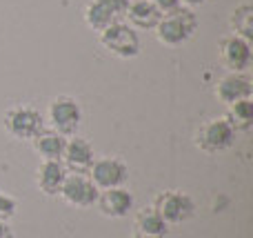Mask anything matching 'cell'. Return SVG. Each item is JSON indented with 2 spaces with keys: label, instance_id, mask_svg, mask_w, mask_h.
I'll use <instances>...</instances> for the list:
<instances>
[{
  "label": "cell",
  "instance_id": "14",
  "mask_svg": "<svg viewBox=\"0 0 253 238\" xmlns=\"http://www.w3.org/2000/svg\"><path fill=\"white\" fill-rule=\"evenodd\" d=\"M36 174H38V176H36L38 190L42 191L44 196H58L69 172H67V167L62 165V160H42Z\"/></svg>",
  "mask_w": 253,
  "mask_h": 238
},
{
  "label": "cell",
  "instance_id": "13",
  "mask_svg": "<svg viewBox=\"0 0 253 238\" xmlns=\"http://www.w3.org/2000/svg\"><path fill=\"white\" fill-rule=\"evenodd\" d=\"M98 209L107 218H125L133 209V194L125 187H114V190H102L96 200Z\"/></svg>",
  "mask_w": 253,
  "mask_h": 238
},
{
  "label": "cell",
  "instance_id": "23",
  "mask_svg": "<svg viewBox=\"0 0 253 238\" xmlns=\"http://www.w3.org/2000/svg\"><path fill=\"white\" fill-rule=\"evenodd\" d=\"M180 2H184V7L193 9V7H200V4H205L207 0H180Z\"/></svg>",
  "mask_w": 253,
  "mask_h": 238
},
{
  "label": "cell",
  "instance_id": "6",
  "mask_svg": "<svg viewBox=\"0 0 253 238\" xmlns=\"http://www.w3.org/2000/svg\"><path fill=\"white\" fill-rule=\"evenodd\" d=\"M153 209L160 214V218L167 225H180V223H187L196 214V203L184 191L167 190L153 198Z\"/></svg>",
  "mask_w": 253,
  "mask_h": 238
},
{
  "label": "cell",
  "instance_id": "17",
  "mask_svg": "<svg viewBox=\"0 0 253 238\" xmlns=\"http://www.w3.org/2000/svg\"><path fill=\"white\" fill-rule=\"evenodd\" d=\"M133 227H135V234H140V236H153V238H162L167 232H169V225L162 221L160 214H158L153 207L140 209V212L135 214Z\"/></svg>",
  "mask_w": 253,
  "mask_h": 238
},
{
  "label": "cell",
  "instance_id": "19",
  "mask_svg": "<svg viewBox=\"0 0 253 238\" xmlns=\"http://www.w3.org/2000/svg\"><path fill=\"white\" fill-rule=\"evenodd\" d=\"M224 118L236 129V134L249 132L253 127V100L251 98H245V100H238V102H233V105H229Z\"/></svg>",
  "mask_w": 253,
  "mask_h": 238
},
{
  "label": "cell",
  "instance_id": "15",
  "mask_svg": "<svg viewBox=\"0 0 253 238\" xmlns=\"http://www.w3.org/2000/svg\"><path fill=\"white\" fill-rule=\"evenodd\" d=\"M126 25L133 29H156L158 20L162 18V11L149 0H133L126 9Z\"/></svg>",
  "mask_w": 253,
  "mask_h": 238
},
{
  "label": "cell",
  "instance_id": "7",
  "mask_svg": "<svg viewBox=\"0 0 253 238\" xmlns=\"http://www.w3.org/2000/svg\"><path fill=\"white\" fill-rule=\"evenodd\" d=\"M87 176L98 187V191L125 187V183L129 181V165L123 158H116V156H102V158L93 160Z\"/></svg>",
  "mask_w": 253,
  "mask_h": 238
},
{
  "label": "cell",
  "instance_id": "21",
  "mask_svg": "<svg viewBox=\"0 0 253 238\" xmlns=\"http://www.w3.org/2000/svg\"><path fill=\"white\" fill-rule=\"evenodd\" d=\"M149 2H153V4H156V7L160 9L162 13H167V11H173V9H178L180 4H182V2H180V0H149Z\"/></svg>",
  "mask_w": 253,
  "mask_h": 238
},
{
  "label": "cell",
  "instance_id": "11",
  "mask_svg": "<svg viewBox=\"0 0 253 238\" xmlns=\"http://www.w3.org/2000/svg\"><path fill=\"white\" fill-rule=\"evenodd\" d=\"M253 96V80L247 71H229L215 85V98L224 105H233L238 100Z\"/></svg>",
  "mask_w": 253,
  "mask_h": 238
},
{
  "label": "cell",
  "instance_id": "9",
  "mask_svg": "<svg viewBox=\"0 0 253 238\" xmlns=\"http://www.w3.org/2000/svg\"><path fill=\"white\" fill-rule=\"evenodd\" d=\"M98 187L91 183L87 174H67L65 183L60 187V198L65 200L69 207H91L98 200Z\"/></svg>",
  "mask_w": 253,
  "mask_h": 238
},
{
  "label": "cell",
  "instance_id": "12",
  "mask_svg": "<svg viewBox=\"0 0 253 238\" xmlns=\"http://www.w3.org/2000/svg\"><path fill=\"white\" fill-rule=\"evenodd\" d=\"M96 160V151L93 145L84 138L78 136H69L67 138V147L65 154H62V165L67 167L69 174H87L89 167Z\"/></svg>",
  "mask_w": 253,
  "mask_h": 238
},
{
  "label": "cell",
  "instance_id": "1",
  "mask_svg": "<svg viewBox=\"0 0 253 238\" xmlns=\"http://www.w3.org/2000/svg\"><path fill=\"white\" fill-rule=\"evenodd\" d=\"M198 29V16L193 13V9L182 7L180 4L173 11L162 13V18L156 25V38L167 47H180L184 45Z\"/></svg>",
  "mask_w": 253,
  "mask_h": 238
},
{
  "label": "cell",
  "instance_id": "10",
  "mask_svg": "<svg viewBox=\"0 0 253 238\" xmlns=\"http://www.w3.org/2000/svg\"><path fill=\"white\" fill-rule=\"evenodd\" d=\"M220 60L229 71H249L253 60L251 43L233 34L224 36L220 40Z\"/></svg>",
  "mask_w": 253,
  "mask_h": 238
},
{
  "label": "cell",
  "instance_id": "3",
  "mask_svg": "<svg viewBox=\"0 0 253 238\" xmlns=\"http://www.w3.org/2000/svg\"><path fill=\"white\" fill-rule=\"evenodd\" d=\"M2 125L16 141H34L44 129V116L31 105H13L4 111Z\"/></svg>",
  "mask_w": 253,
  "mask_h": 238
},
{
  "label": "cell",
  "instance_id": "18",
  "mask_svg": "<svg viewBox=\"0 0 253 238\" xmlns=\"http://www.w3.org/2000/svg\"><path fill=\"white\" fill-rule=\"evenodd\" d=\"M229 27L233 36H240L245 40H253V7L249 2L236 4V9L229 16Z\"/></svg>",
  "mask_w": 253,
  "mask_h": 238
},
{
  "label": "cell",
  "instance_id": "8",
  "mask_svg": "<svg viewBox=\"0 0 253 238\" xmlns=\"http://www.w3.org/2000/svg\"><path fill=\"white\" fill-rule=\"evenodd\" d=\"M131 0H87L84 4V22L89 29L102 31L114 22L125 20Z\"/></svg>",
  "mask_w": 253,
  "mask_h": 238
},
{
  "label": "cell",
  "instance_id": "2",
  "mask_svg": "<svg viewBox=\"0 0 253 238\" xmlns=\"http://www.w3.org/2000/svg\"><path fill=\"white\" fill-rule=\"evenodd\" d=\"M236 129L229 125V120L224 116L211 118L207 123H202L193 134V143L198 149H202L205 154H222V151L231 149L236 145Z\"/></svg>",
  "mask_w": 253,
  "mask_h": 238
},
{
  "label": "cell",
  "instance_id": "5",
  "mask_svg": "<svg viewBox=\"0 0 253 238\" xmlns=\"http://www.w3.org/2000/svg\"><path fill=\"white\" fill-rule=\"evenodd\" d=\"M49 129L62 134V136H76L83 123V109L78 100L71 96H56L47 107Z\"/></svg>",
  "mask_w": 253,
  "mask_h": 238
},
{
  "label": "cell",
  "instance_id": "16",
  "mask_svg": "<svg viewBox=\"0 0 253 238\" xmlns=\"http://www.w3.org/2000/svg\"><path fill=\"white\" fill-rule=\"evenodd\" d=\"M31 143H34V149L38 151V156H42V160H62V154H65L67 147V136L44 127Z\"/></svg>",
  "mask_w": 253,
  "mask_h": 238
},
{
  "label": "cell",
  "instance_id": "24",
  "mask_svg": "<svg viewBox=\"0 0 253 238\" xmlns=\"http://www.w3.org/2000/svg\"><path fill=\"white\" fill-rule=\"evenodd\" d=\"M129 238H153V236H140V234H133V236H129Z\"/></svg>",
  "mask_w": 253,
  "mask_h": 238
},
{
  "label": "cell",
  "instance_id": "4",
  "mask_svg": "<svg viewBox=\"0 0 253 238\" xmlns=\"http://www.w3.org/2000/svg\"><path fill=\"white\" fill-rule=\"evenodd\" d=\"M98 40L100 45L111 53V56L120 58V60H129L140 53V36L133 27H129L125 20L114 22L107 29L98 31Z\"/></svg>",
  "mask_w": 253,
  "mask_h": 238
},
{
  "label": "cell",
  "instance_id": "22",
  "mask_svg": "<svg viewBox=\"0 0 253 238\" xmlns=\"http://www.w3.org/2000/svg\"><path fill=\"white\" fill-rule=\"evenodd\" d=\"M0 238H13V232L7 225V221H0Z\"/></svg>",
  "mask_w": 253,
  "mask_h": 238
},
{
  "label": "cell",
  "instance_id": "20",
  "mask_svg": "<svg viewBox=\"0 0 253 238\" xmlns=\"http://www.w3.org/2000/svg\"><path fill=\"white\" fill-rule=\"evenodd\" d=\"M18 209V200L11 194L0 190V221H9Z\"/></svg>",
  "mask_w": 253,
  "mask_h": 238
}]
</instances>
